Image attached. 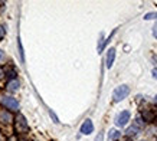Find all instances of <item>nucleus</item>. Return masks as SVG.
Returning a JSON list of instances; mask_svg holds the SVG:
<instances>
[{
	"instance_id": "obj_1",
	"label": "nucleus",
	"mask_w": 157,
	"mask_h": 141,
	"mask_svg": "<svg viewBox=\"0 0 157 141\" xmlns=\"http://www.w3.org/2000/svg\"><path fill=\"white\" fill-rule=\"evenodd\" d=\"M14 130L17 134H26L29 131V125L26 122V118L22 114H17V117L14 120Z\"/></svg>"
},
{
	"instance_id": "obj_2",
	"label": "nucleus",
	"mask_w": 157,
	"mask_h": 141,
	"mask_svg": "<svg viewBox=\"0 0 157 141\" xmlns=\"http://www.w3.org/2000/svg\"><path fill=\"white\" fill-rule=\"evenodd\" d=\"M0 102L3 104L6 108L12 109V111H17V109H19V102H17L13 97H9V95H2V97H0Z\"/></svg>"
},
{
	"instance_id": "obj_3",
	"label": "nucleus",
	"mask_w": 157,
	"mask_h": 141,
	"mask_svg": "<svg viewBox=\"0 0 157 141\" xmlns=\"http://www.w3.org/2000/svg\"><path fill=\"white\" fill-rule=\"evenodd\" d=\"M130 94V88L127 85H121L118 88H115L114 94H113V98H114V102H120L123 101L124 98H127V95Z\"/></svg>"
},
{
	"instance_id": "obj_4",
	"label": "nucleus",
	"mask_w": 157,
	"mask_h": 141,
	"mask_svg": "<svg viewBox=\"0 0 157 141\" xmlns=\"http://www.w3.org/2000/svg\"><path fill=\"white\" fill-rule=\"evenodd\" d=\"M130 121V112L128 111H123V112H120L115 118V124L118 125V127H124L127 122Z\"/></svg>"
},
{
	"instance_id": "obj_5",
	"label": "nucleus",
	"mask_w": 157,
	"mask_h": 141,
	"mask_svg": "<svg viewBox=\"0 0 157 141\" xmlns=\"http://www.w3.org/2000/svg\"><path fill=\"white\" fill-rule=\"evenodd\" d=\"M12 122H13V115H12V112L6 111V109H0V124L9 125Z\"/></svg>"
},
{
	"instance_id": "obj_6",
	"label": "nucleus",
	"mask_w": 157,
	"mask_h": 141,
	"mask_svg": "<svg viewBox=\"0 0 157 141\" xmlns=\"http://www.w3.org/2000/svg\"><path fill=\"white\" fill-rule=\"evenodd\" d=\"M143 118L144 121L147 122H154L157 118V111H154V108H147L143 111Z\"/></svg>"
},
{
	"instance_id": "obj_7",
	"label": "nucleus",
	"mask_w": 157,
	"mask_h": 141,
	"mask_svg": "<svg viewBox=\"0 0 157 141\" xmlns=\"http://www.w3.org/2000/svg\"><path fill=\"white\" fill-rule=\"evenodd\" d=\"M92 131H94V124H92V121H91V120L84 121V124L81 125V132L82 134L88 135V134H91Z\"/></svg>"
},
{
	"instance_id": "obj_8",
	"label": "nucleus",
	"mask_w": 157,
	"mask_h": 141,
	"mask_svg": "<svg viewBox=\"0 0 157 141\" xmlns=\"http://www.w3.org/2000/svg\"><path fill=\"white\" fill-rule=\"evenodd\" d=\"M140 128H141V120L137 118V120H136V125H134V127H130L128 130H127V135H136L137 131H140Z\"/></svg>"
},
{
	"instance_id": "obj_9",
	"label": "nucleus",
	"mask_w": 157,
	"mask_h": 141,
	"mask_svg": "<svg viewBox=\"0 0 157 141\" xmlns=\"http://www.w3.org/2000/svg\"><path fill=\"white\" fill-rule=\"evenodd\" d=\"M114 59H115V49H114V48H109L108 53H107V68H108V69L113 66Z\"/></svg>"
},
{
	"instance_id": "obj_10",
	"label": "nucleus",
	"mask_w": 157,
	"mask_h": 141,
	"mask_svg": "<svg viewBox=\"0 0 157 141\" xmlns=\"http://www.w3.org/2000/svg\"><path fill=\"white\" fill-rule=\"evenodd\" d=\"M19 81L17 79H10L9 84H7V86H6V90L9 91V92H16V91L19 90Z\"/></svg>"
},
{
	"instance_id": "obj_11",
	"label": "nucleus",
	"mask_w": 157,
	"mask_h": 141,
	"mask_svg": "<svg viewBox=\"0 0 157 141\" xmlns=\"http://www.w3.org/2000/svg\"><path fill=\"white\" fill-rule=\"evenodd\" d=\"M120 137H121V132L118 130H111L108 132V141H115V140H118Z\"/></svg>"
},
{
	"instance_id": "obj_12",
	"label": "nucleus",
	"mask_w": 157,
	"mask_h": 141,
	"mask_svg": "<svg viewBox=\"0 0 157 141\" xmlns=\"http://www.w3.org/2000/svg\"><path fill=\"white\" fill-rule=\"evenodd\" d=\"M157 17V13H147L144 16V19L146 20H151V19H156Z\"/></svg>"
},
{
	"instance_id": "obj_13",
	"label": "nucleus",
	"mask_w": 157,
	"mask_h": 141,
	"mask_svg": "<svg viewBox=\"0 0 157 141\" xmlns=\"http://www.w3.org/2000/svg\"><path fill=\"white\" fill-rule=\"evenodd\" d=\"M5 36H6V29H5V26L0 25V40H3Z\"/></svg>"
},
{
	"instance_id": "obj_14",
	"label": "nucleus",
	"mask_w": 157,
	"mask_h": 141,
	"mask_svg": "<svg viewBox=\"0 0 157 141\" xmlns=\"http://www.w3.org/2000/svg\"><path fill=\"white\" fill-rule=\"evenodd\" d=\"M153 36L157 39V22H156V25H154V28H153Z\"/></svg>"
},
{
	"instance_id": "obj_15",
	"label": "nucleus",
	"mask_w": 157,
	"mask_h": 141,
	"mask_svg": "<svg viewBox=\"0 0 157 141\" xmlns=\"http://www.w3.org/2000/svg\"><path fill=\"white\" fill-rule=\"evenodd\" d=\"M95 141H102V132H100V134H98V137L95 138Z\"/></svg>"
},
{
	"instance_id": "obj_16",
	"label": "nucleus",
	"mask_w": 157,
	"mask_h": 141,
	"mask_svg": "<svg viewBox=\"0 0 157 141\" xmlns=\"http://www.w3.org/2000/svg\"><path fill=\"white\" fill-rule=\"evenodd\" d=\"M5 59V53H3V51H0V62Z\"/></svg>"
},
{
	"instance_id": "obj_17",
	"label": "nucleus",
	"mask_w": 157,
	"mask_h": 141,
	"mask_svg": "<svg viewBox=\"0 0 157 141\" xmlns=\"http://www.w3.org/2000/svg\"><path fill=\"white\" fill-rule=\"evenodd\" d=\"M3 76H5V72H3V69H0V79H2Z\"/></svg>"
},
{
	"instance_id": "obj_18",
	"label": "nucleus",
	"mask_w": 157,
	"mask_h": 141,
	"mask_svg": "<svg viewBox=\"0 0 157 141\" xmlns=\"http://www.w3.org/2000/svg\"><path fill=\"white\" fill-rule=\"evenodd\" d=\"M153 76H154V78H157V69H153Z\"/></svg>"
},
{
	"instance_id": "obj_19",
	"label": "nucleus",
	"mask_w": 157,
	"mask_h": 141,
	"mask_svg": "<svg viewBox=\"0 0 157 141\" xmlns=\"http://www.w3.org/2000/svg\"><path fill=\"white\" fill-rule=\"evenodd\" d=\"M0 141H5V137L2 135V134H0Z\"/></svg>"
},
{
	"instance_id": "obj_20",
	"label": "nucleus",
	"mask_w": 157,
	"mask_h": 141,
	"mask_svg": "<svg viewBox=\"0 0 157 141\" xmlns=\"http://www.w3.org/2000/svg\"><path fill=\"white\" fill-rule=\"evenodd\" d=\"M20 141H30V140H26V138H22V140Z\"/></svg>"
},
{
	"instance_id": "obj_21",
	"label": "nucleus",
	"mask_w": 157,
	"mask_h": 141,
	"mask_svg": "<svg viewBox=\"0 0 157 141\" xmlns=\"http://www.w3.org/2000/svg\"><path fill=\"white\" fill-rule=\"evenodd\" d=\"M154 101H156V104H157V95H156V98H154Z\"/></svg>"
},
{
	"instance_id": "obj_22",
	"label": "nucleus",
	"mask_w": 157,
	"mask_h": 141,
	"mask_svg": "<svg viewBox=\"0 0 157 141\" xmlns=\"http://www.w3.org/2000/svg\"><path fill=\"white\" fill-rule=\"evenodd\" d=\"M0 5H2V3H0ZM0 9H2V6H0Z\"/></svg>"
}]
</instances>
